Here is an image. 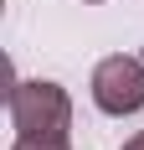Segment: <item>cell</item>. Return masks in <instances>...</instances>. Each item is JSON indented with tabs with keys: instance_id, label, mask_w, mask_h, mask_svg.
<instances>
[{
	"instance_id": "2",
	"label": "cell",
	"mask_w": 144,
	"mask_h": 150,
	"mask_svg": "<svg viewBox=\"0 0 144 150\" xmlns=\"http://www.w3.org/2000/svg\"><path fill=\"white\" fill-rule=\"evenodd\" d=\"M87 93H93V109L108 114V119H129L144 109V57L134 52H113L103 57L87 78Z\"/></svg>"
},
{
	"instance_id": "4",
	"label": "cell",
	"mask_w": 144,
	"mask_h": 150,
	"mask_svg": "<svg viewBox=\"0 0 144 150\" xmlns=\"http://www.w3.org/2000/svg\"><path fill=\"white\" fill-rule=\"evenodd\" d=\"M118 150H144V129H134V135L124 140V145H118Z\"/></svg>"
},
{
	"instance_id": "3",
	"label": "cell",
	"mask_w": 144,
	"mask_h": 150,
	"mask_svg": "<svg viewBox=\"0 0 144 150\" xmlns=\"http://www.w3.org/2000/svg\"><path fill=\"white\" fill-rule=\"evenodd\" d=\"M10 150H72V140H31V135H15Z\"/></svg>"
},
{
	"instance_id": "5",
	"label": "cell",
	"mask_w": 144,
	"mask_h": 150,
	"mask_svg": "<svg viewBox=\"0 0 144 150\" xmlns=\"http://www.w3.org/2000/svg\"><path fill=\"white\" fill-rule=\"evenodd\" d=\"M82 5H103V0H82Z\"/></svg>"
},
{
	"instance_id": "1",
	"label": "cell",
	"mask_w": 144,
	"mask_h": 150,
	"mask_svg": "<svg viewBox=\"0 0 144 150\" xmlns=\"http://www.w3.org/2000/svg\"><path fill=\"white\" fill-rule=\"evenodd\" d=\"M10 129L31 140H72V93L52 78H15Z\"/></svg>"
}]
</instances>
